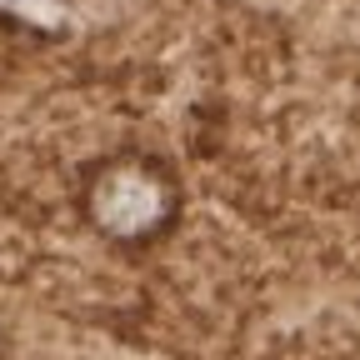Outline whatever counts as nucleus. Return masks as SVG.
Masks as SVG:
<instances>
[{"label": "nucleus", "mask_w": 360, "mask_h": 360, "mask_svg": "<svg viewBox=\"0 0 360 360\" xmlns=\"http://www.w3.org/2000/svg\"><path fill=\"white\" fill-rule=\"evenodd\" d=\"M180 210H186L180 175L170 160L150 150L101 155L80 180V220L105 245H120V250H146L165 240L180 225Z\"/></svg>", "instance_id": "obj_1"}]
</instances>
